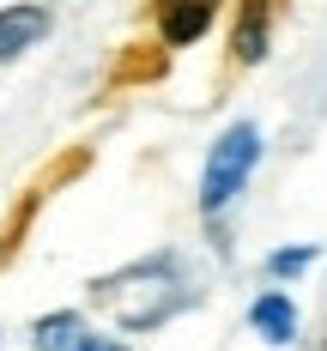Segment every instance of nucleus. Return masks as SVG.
Instances as JSON below:
<instances>
[{
  "label": "nucleus",
  "instance_id": "7",
  "mask_svg": "<svg viewBox=\"0 0 327 351\" xmlns=\"http://www.w3.org/2000/svg\"><path fill=\"white\" fill-rule=\"evenodd\" d=\"M249 327L267 346H297V303H291V291H261L249 303Z\"/></svg>",
  "mask_w": 327,
  "mask_h": 351
},
{
  "label": "nucleus",
  "instance_id": "3",
  "mask_svg": "<svg viewBox=\"0 0 327 351\" xmlns=\"http://www.w3.org/2000/svg\"><path fill=\"white\" fill-rule=\"evenodd\" d=\"M31 351H134V346L97 333L79 309H49L31 321Z\"/></svg>",
  "mask_w": 327,
  "mask_h": 351
},
{
  "label": "nucleus",
  "instance_id": "2",
  "mask_svg": "<svg viewBox=\"0 0 327 351\" xmlns=\"http://www.w3.org/2000/svg\"><path fill=\"white\" fill-rule=\"evenodd\" d=\"M261 128L254 121H230L213 145H206V164H200V218L218 230V218L243 200V188H249V176L261 170Z\"/></svg>",
  "mask_w": 327,
  "mask_h": 351
},
{
  "label": "nucleus",
  "instance_id": "4",
  "mask_svg": "<svg viewBox=\"0 0 327 351\" xmlns=\"http://www.w3.org/2000/svg\"><path fill=\"white\" fill-rule=\"evenodd\" d=\"M224 12V0H152V25H158V43L164 49H194L206 43Z\"/></svg>",
  "mask_w": 327,
  "mask_h": 351
},
{
  "label": "nucleus",
  "instance_id": "6",
  "mask_svg": "<svg viewBox=\"0 0 327 351\" xmlns=\"http://www.w3.org/2000/svg\"><path fill=\"white\" fill-rule=\"evenodd\" d=\"M49 31H55L49 0H12V6H0V67L19 61V55H31Z\"/></svg>",
  "mask_w": 327,
  "mask_h": 351
},
{
  "label": "nucleus",
  "instance_id": "5",
  "mask_svg": "<svg viewBox=\"0 0 327 351\" xmlns=\"http://www.w3.org/2000/svg\"><path fill=\"white\" fill-rule=\"evenodd\" d=\"M273 19H279V0H237V19H230V61L237 67H261L267 61Z\"/></svg>",
  "mask_w": 327,
  "mask_h": 351
},
{
  "label": "nucleus",
  "instance_id": "1",
  "mask_svg": "<svg viewBox=\"0 0 327 351\" xmlns=\"http://www.w3.org/2000/svg\"><path fill=\"white\" fill-rule=\"evenodd\" d=\"M85 297L121 333H158V327H170L176 315H188L200 303V285H194V273H188V261L176 248H158V254H140L115 273H97L85 285Z\"/></svg>",
  "mask_w": 327,
  "mask_h": 351
},
{
  "label": "nucleus",
  "instance_id": "8",
  "mask_svg": "<svg viewBox=\"0 0 327 351\" xmlns=\"http://www.w3.org/2000/svg\"><path fill=\"white\" fill-rule=\"evenodd\" d=\"M315 261H322V243H291V248H273V254H267V279H303Z\"/></svg>",
  "mask_w": 327,
  "mask_h": 351
}]
</instances>
